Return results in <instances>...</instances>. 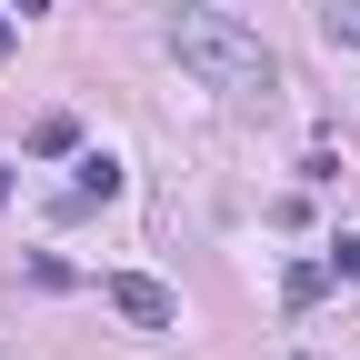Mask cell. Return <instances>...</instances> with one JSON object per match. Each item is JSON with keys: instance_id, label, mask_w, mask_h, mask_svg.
<instances>
[{"instance_id": "9c48e42d", "label": "cell", "mask_w": 360, "mask_h": 360, "mask_svg": "<svg viewBox=\"0 0 360 360\" xmlns=\"http://www.w3.org/2000/svg\"><path fill=\"white\" fill-rule=\"evenodd\" d=\"M11 11H20V20H30V11H51V0H11Z\"/></svg>"}, {"instance_id": "5b68a950", "label": "cell", "mask_w": 360, "mask_h": 360, "mask_svg": "<svg viewBox=\"0 0 360 360\" xmlns=\"http://www.w3.org/2000/svg\"><path fill=\"white\" fill-rule=\"evenodd\" d=\"M281 290H290V310H310V300L330 290V260H290V281H281Z\"/></svg>"}, {"instance_id": "8992f818", "label": "cell", "mask_w": 360, "mask_h": 360, "mask_svg": "<svg viewBox=\"0 0 360 360\" xmlns=\"http://www.w3.org/2000/svg\"><path fill=\"white\" fill-rule=\"evenodd\" d=\"M321 30H330V40H350V51H360V0H330V11H321Z\"/></svg>"}, {"instance_id": "ba28073f", "label": "cell", "mask_w": 360, "mask_h": 360, "mask_svg": "<svg viewBox=\"0 0 360 360\" xmlns=\"http://www.w3.org/2000/svg\"><path fill=\"white\" fill-rule=\"evenodd\" d=\"M0 60H11V11H0Z\"/></svg>"}, {"instance_id": "30bf717a", "label": "cell", "mask_w": 360, "mask_h": 360, "mask_svg": "<svg viewBox=\"0 0 360 360\" xmlns=\"http://www.w3.org/2000/svg\"><path fill=\"white\" fill-rule=\"evenodd\" d=\"M0 200H11V160H0Z\"/></svg>"}, {"instance_id": "277c9868", "label": "cell", "mask_w": 360, "mask_h": 360, "mask_svg": "<svg viewBox=\"0 0 360 360\" xmlns=\"http://www.w3.org/2000/svg\"><path fill=\"white\" fill-rule=\"evenodd\" d=\"M120 180H130V170H120L110 150H80V191H70V200H110Z\"/></svg>"}, {"instance_id": "6da1fadb", "label": "cell", "mask_w": 360, "mask_h": 360, "mask_svg": "<svg viewBox=\"0 0 360 360\" xmlns=\"http://www.w3.org/2000/svg\"><path fill=\"white\" fill-rule=\"evenodd\" d=\"M170 60L191 80H210V90H281V60H270V40L240 11H180L170 20Z\"/></svg>"}, {"instance_id": "7a4b0ae2", "label": "cell", "mask_w": 360, "mask_h": 360, "mask_svg": "<svg viewBox=\"0 0 360 360\" xmlns=\"http://www.w3.org/2000/svg\"><path fill=\"white\" fill-rule=\"evenodd\" d=\"M110 310H120V321H141V330H170V321H180V300L150 281V270H110Z\"/></svg>"}, {"instance_id": "52a82bcc", "label": "cell", "mask_w": 360, "mask_h": 360, "mask_svg": "<svg viewBox=\"0 0 360 360\" xmlns=\"http://www.w3.org/2000/svg\"><path fill=\"white\" fill-rule=\"evenodd\" d=\"M330 281H340V290H360V240H330Z\"/></svg>"}, {"instance_id": "3957f363", "label": "cell", "mask_w": 360, "mask_h": 360, "mask_svg": "<svg viewBox=\"0 0 360 360\" xmlns=\"http://www.w3.org/2000/svg\"><path fill=\"white\" fill-rule=\"evenodd\" d=\"M30 150H40V160L80 150V120H70V110H40V120H30Z\"/></svg>"}]
</instances>
